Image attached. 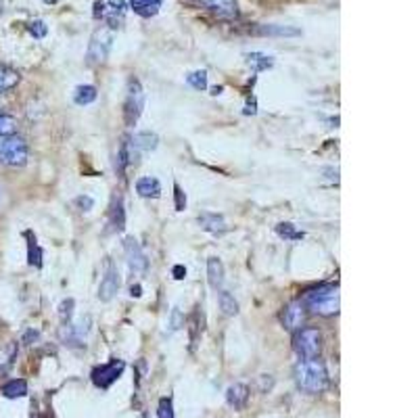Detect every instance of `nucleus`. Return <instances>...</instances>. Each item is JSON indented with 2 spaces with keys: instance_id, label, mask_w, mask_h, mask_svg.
<instances>
[{
  "instance_id": "nucleus-33",
  "label": "nucleus",
  "mask_w": 418,
  "mask_h": 418,
  "mask_svg": "<svg viewBox=\"0 0 418 418\" xmlns=\"http://www.w3.org/2000/svg\"><path fill=\"white\" fill-rule=\"evenodd\" d=\"M76 205L82 211H90V209L94 207V201H92V197H88V194H79L76 199Z\"/></svg>"
},
{
  "instance_id": "nucleus-6",
  "label": "nucleus",
  "mask_w": 418,
  "mask_h": 418,
  "mask_svg": "<svg viewBox=\"0 0 418 418\" xmlns=\"http://www.w3.org/2000/svg\"><path fill=\"white\" fill-rule=\"evenodd\" d=\"M143 109H145V90H143L138 79H130L126 103H123V119H126V123L134 126L138 121V117L143 115Z\"/></svg>"
},
{
  "instance_id": "nucleus-3",
  "label": "nucleus",
  "mask_w": 418,
  "mask_h": 418,
  "mask_svg": "<svg viewBox=\"0 0 418 418\" xmlns=\"http://www.w3.org/2000/svg\"><path fill=\"white\" fill-rule=\"evenodd\" d=\"M30 159V147L26 138L17 134L0 136V163L11 167H23Z\"/></svg>"
},
{
  "instance_id": "nucleus-40",
  "label": "nucleus",
  "mask_w": 418,
  "mask_h": 418,
  "mask_svg": "<svg viewBox=\"0 0 418 418\" xmlns=\"http://www.w3.org/2000/svg\"><path fill=\"white\" fill-rule=\"evenodd\" d=\"M44 2H48V4H55L57 0H44Z\"/></svg>"
},
{
  "instance_id": "nucleus-38",
  "label": "nucleus",
  "mask_w": 418,
  "mask_h": 418,
  "mask_svg": "<svg viewBox=\"0 0 418 418\" xmlns=\"http://www.w3.org/2000/svg\"><path fill=\"white\" fill-rule=\"evenodd\" d=\"M172 274H174V278H176V280H182V278L187 276V268H185V266H174Z\"/></svg>"
},
{
  "instance_id": "nucleus-22",
  "label": "nucleus",
  "mask_w": 418,
  "mask_h": 418,
  "mask_svg": "<svg viewBox=\"0 0 418 418\" xmlns=\"http://www.w3.org/2000/svg\"><path fill=\"white\" fill-rule=\"evenodd\" d=\"M218 304L224 316H236L238 314V302L234 299V295L229 291H220L218 293Z\"/></svg>"
},
{
  "instance_id": "nucleus-5",
  "label": "nucleus",
  "mask_w": 418,
  "mask_h": 418,
  "mask_svg": "<svg viewBox=\"0 0 418 418\" xmlns=\"http://www.w3.org/2000/svg\"><path fill=\"white\" fill-rule=\"evenodd\" d=\"M111 46H114V32L109 28L103 26V28L94 30V34L90 38V44H88V55H86L88 65H101V63H105L107 57H109Z\"/></svg>"
},
{
  "instance_id": "nucleus-35",
  "label": "nucleus",
  "mask_w": 418,
  "mask_h": 418,
  "mask_svg": "<svg viewBox=\"0 0 418 418\" xmlns=\"http://www.w3.org/2000/svg\"><path fill=\"white\" fill-rule=\"evenodd\" d=\"M174 190H176V209L182 211V209L187 207V197H185V192H182V189H180L178 185L174 187Z\"/></svg>"
},
{
  "instance_id": "nucleus-1",
  "label": "nucleus",
  "mask_w": 418,
  "mask_h": 418,
  "mask_svg": "<svg viewBox=\"0 0 418 418\" xmlns=\"http://www.w3.org/2000/svg\"><path fill=\"white\" fill-rule=\"evenodd\" d=\"M295 383L302 391L309 395L322 393L329 387V373H326L324 362L320 358L299 360L295 366Z\"/></svg>"
},
{
  "instance_id": "nucleus-18",
  "label": "nucleus",
  "mask_w": 418,
  "mask_h": 418,
  "mask_svg": "<svg viewBox=\"0 0 418 418\" xmlns=\"http://www.w3.org/2000/svg\"><path fill=\"white\" fill-rule=\"evenodd\" d=\"M2 395H4V397H9V400L26 397V395H28V383H26L23 379L9 380V383L2 387Z\"/></svg>"
},
{
  "instance_id": "nucleus-14",
  "label": "nucleus",
  "mask_w": 418,
  "mask_h": 418,
  "mask_svg": "<svg viewBox=\"0 0 418 418\" xmlns=\"http://www.w3.org/2000/svg\"><path fill=\"white\" fill-rule=\"evenodd\" d=\"M157 145H159V138L157 134H151V132H138L134 134V138H130V147L134 149L136 155L141 151H155Z\"/></svg>"
},
{
  "instance_id": "nucleus-39",
  "label": "nucleus",
  "mask_w": 418,
  "mask_h": 418,
  "mask_svg": "<svg viewBox=\"0 0 418 418\" xmlns=\"http://www.w3.org/2000/svg\"><path fill=\"white\" fill-rule=\"evenodd\" d=\"M130 293H132V297H141V287H138V285H136V287L132 285V289H130Z\"/></svg>"
},
{
  "instance_id": "nucleus-37",
  "label": "nucleus",
  "mask_w": 418,
  "mask_h": 418,
  "mask_svg": "<svg viewBox=\"0 0 418 418\" xmlns=\"http://www.w3.org/2000/svg\"><path fill=\"white\" fill-rule=\"evenodd\" d=\"M105 2H101V0H97L94 2V17H105Z\"/></svg>"
},
{
  "instance_id": "nucleus-16",
  "label": "nucleus",
  "mask_w": 418,
  "mask_h": 418,
  "mask_svg": "<svg viewBox=\"0 0 418 418\" xmlns=\"http://www.w3.org/2000/svg\"><path fill=\"white\" fill-rule=\"evenodd\" d=\"M136 192L145 199H157L161 194V182L153 176H143L136 182Z\"/></svg>"
},
{
  "instance_id": "nucleus-25",
  "label": "nucleus",
  "mask_w": 418,
  "mask_h": 418,
  "mask_svg": "<svg viewBox=\"0 0 418 418\" xmlns=\"http://www.w3.org/2000/svg\"><path fill=\"white\" fill-rule=\"evenodd\" d=\"M17 132V119L13 115L0 111V136H9Z\"/></svg>"
},
{
  "instance_id": "nucleus-23",
  "label": "nucleus",
  "mask_w": 418,
  "mask_h": 418,
  "mask_svg": "<svg viewBox=\"0 0 418 418\" xmlns=\"http://www.w3.org/2000/svg\"><path fill=\"white\" fill-rule=\"evenodd\" d=\"M276 234H278L280 238H287V241H299V238H304V230H297L295 229V224H291V222L278 224V226H276Z\"/></svg>"
},
{
  "instance_id": "nucleus-28",
  "label": "nucleus",
  "mask_w": 418,
  "mask_h": 418,
  "mask_svg": "<svg viewBox=\"0 0 418 418\" xmlns=\"http://www.w3.org/2000/svg\"><path fill=\"white\" fill-rule=\"evenodd\" d=\"M74 307H76V302H74V299H63V302H61V305H59V318H61L63 324H70V322H72Z\"/></svg>"
},
{
  "instance_id": "nucleus-2",
  "label": "nucleus",
  "mask_w": 418,
  "mask_h": 418,
  "mask_svg": "<svg viewBox=\"0 0 418 418\" xmlns=\"http://www.w3.org/2000/svg\"><path fill=\"white\" fill-rule=\"evenodd\" d=\"M302 302L307 309H312L318 316H335L339 314V287L322 285L318 289L307 291Z\"/></svg>"
},
{
  "instance_id": "nucleus-17",
  "label": "nucleus",
  "mask_w": 418,
  "mask_h": 418,
  "mask_svg": "<svg viewBox=\"0 0 418 418\" xmlns=\"http://www.w3.org/2000/svg\"><path fill=\"white\" fill-rule=\"evenodd\" d=\"M161 2L163 0H130V6L136 15L149 19V17H155L161 9Z\"/></svg>"
},
{
  "instance_id": "nucleus-30",
  "label": "nucleus",
  "mask_w": 418,
  "mask_h": 418,
  "mask_svg": "<svg viewBox=\"0 0 418 418\" xmlns=\"http://www.w3.org/2000/svg\"><path fill=\"white\" fill-rule=\"evenodd\" d=\"M157 417L159 418H174V406H172V400H170V397H161V400H159Z\"/></svg>"
},
{
  "instance_id": "nucleus-34",
  "label": "nucleus",
  "mask_w": 418,
  "mask_h": 418,
  "mask_svg": "<svg viewBox=\"0 0 418 418\" xmlns=\"http://www.w3.org/2000/svg\"><path fill=\"white\" fill-rule=\"evenodd\" d=\"M197 339H199V312H194L190 318V341L194 343Z\"/></svg>"
},
{
  "instance_id": "nucleus-36",
  "label": "nucleus",
  "mask_w": 418,
  "mask_h": 418,
  "mask_svg": "<svg viewBox=\"0 0 418 418\" xmlns=\"http://www.w3.org/2000/svg\"><path fill=\"white\" fill-rule=\"evenodd\" d=\"M109 11H114L117 15H123V11H126V2L123 0H109Z\"/></svg>"
},
{
  "instance_id": "nucleus-4",
  "label": "nucleus",
  "mask_w": 418,
  "mask_h": 418,
  "mask_svg": "<svg viewBox=\"0 0 418 418\" xmlns=\"http://www.w3.org/2000/svg\"><path fill=\"white\" fill-rule=\"evenodd\" d=\"M293 349L302 360L320 358L322 351V333L314 326H302L293 335Z\"/></svg>"
},
{
  "instance_id": "nucleus-7",
  "label": "nucleus",
  "mask_w": 418,
  "mask_h": 418,
  "mask_svg": "<svg viewBox=\"0 0 418 418\" xmlns=\"http://www.w3.org/2000/svg\"><path fill=\"white\" fill-rule=\"evenodd\" d=\"M123 253H126V260H128V266L134 274H145L147 268H149V260L141 247V243L134 238V236H128L123 241Z\"/></svg>"
},
{
  "instance_id": "nucleus-20",
  "label": "nucleus",
  "mask_w": 418,
  "mask_h": 418,
  "mask_svg": "<svg viewBox=\"0 0 418 418\" xmlns=\"http://www.w3.org/2000/svg\"><path fill=\"white\" fill-rule=\"evenodd\" d=\"M19 79H21V76L15 70H11L6 65H0V94L13 90L19 84Z\"/></svg>"
},
{
  "instance_id": "nucleus-9",
  "label": "nucleus",
  "mask_w": 418,
  "mask_h": 418,
  "mask_svg": "<svg viewBox=\"0 0 418 418\" xmlns=\"http://www.w3.org/2000/svg\"><path fill=\"white\" fill-rule=\"evenodd\" d=\"M305 316H307V307H305L304 302L299 299V302H291V304L282 309L280 320H282V326H285L287 331H293V333H295L297 329L304 326Z\"/></svg>"
},
{
  "instance_id": "nucleus-8",
  "label": "nucleus",
  "mask_w": 418,
  "mask_h": 418,
  "mask_svg": "<svg viewBox=\"0 0 418 418\" xmlns=\"http://www.w3.org/2000/svg\"><path fill=\"white\" fill-rule=\"evenodd\" d=\"M123 368H126L123 360H111V362H107V364L94 368V373H92V383H94L97 387H101V389H109L115 380L121 377Z\"/></svg>"
},
{
  "instance_id": "nucleus-26",
  "label": "nucleus",
  "mask_w": 418,
  "mask_h": 418,
  "mask_svg": "<svg viewBox=\"0 0 418 418\" xmlns=\"http://www.w3.org/2000/svg\"><path fill=\"white\" fill-rule=\"evenodd\" d=\"M262 34H268V36H299V30L282 28V26H266V28H262Z\"/></svg>"
},
{
  "instance_id": "nucleus-41",
  "label": "nucleus",
  "mask_w": 418,
  "mask_h": 418,
  "mask_svg": "<svg viewBox=\"0 0 418 418\" xmlns=\"http://www.w3.org/2000/svg\"><path fill=\"white\" fill-rule=\"evenodd\" d=\"M0 13H2V4H0Z\"/></svg>"
},
{
  "instance_id": "nucleus-12",
  "label": "nucleus",
  "mask_w": 418,
  "mask_h": 418,
  "mask_svg": "<svg viewBox=\"0 0 418 418\" xmlns=\"http://www.w3.org/2000/svg\"><path fill=\"white\" fill-rule=\"evenodd\" d=\"M249 387L245 385V383H234V385H230L229 391H226V402H229L230 408H234V410H243L245 406H247V402H249Z\"/></svg>"
},
{
  "instance_id": "nucleus-13",
  "label": "nucleus",
  "mask_w": 418,
  "mask_h": 418,
  "mask_svg": "<svg viewBox=\"0 0 418 418\" xmlns=\"http://www.w3.org/2000/svg\"><path fill=\"white\" fill-rule=\"evenodd\" d=\"M207 280H209V287L216 291L224 285V264L220 258L207 260Z\"/></svg>"
},
{
  "instance_id": "nucleus-21",
  "label": "nucleus",
  "mask_w": 418,
  "mask_h": 418,
  "mask_svg": "<svg viewBox=\"0 0 418 418\" xmlns=\"http://www.w3.org/2000/svg\"><path fill=\"white\" fill-rule=\"evenodd\" d=\"M97 97H99L97 88L90 86V84H84V86H77L76 88V92H74V103H76V105H90V103L97 101Z\"/></svg>"
},
{
  "instance_id": "nucleus-24",
  "label": "nucleus",
  "mask_w": 418,
  "mask_h": 418,
  "mask_svg": "<svg viewBox=\"0 0 418 418\" xmlns=\"http://www.w3.org/2000/svg\"><path fill=\"white\" fill-rule=\"evenodd\" d=\"M111 226L117 232H121V230L126 229V211H123V203H121V199H117L114 205V209H111Z\"/></svg>"
},
{
  "instance_id": "nucleus-19",
  "label": "nucleus",
  "mask_w": 418,
  "mask_h": 418,
  "mask_svg": "<svg viewBox=\"0 0 418 418\" xmlns=\"http://www.w3.org/2000/svg\"><path fill=\"white\" fill-rule=\"evenodd\" d=\"M245 59H247V65L253 72H266L274 65V59L270 55H264V53H249Z\"/></svg>"
},
{
  "instance_id": "nucleus-32",
  "label": "nucleus",
  "mask_w": 418,
  "mask_h": 418,
  "mask_svg": "<svg viewBox=\"0 0 418 418\" xmlns=\"http://www.w3.org/2000/svg\"><path fill=\"white\" fill-rule=\"evenodd\" d=\"M28 258H30V264H32V266H42V251H40V247L36 245V238L30 241V255H28Z\"/></svg>"
},
{
  "instance_id": "nucleus-15",
  "label": "nucleus",
  "mask_w": 418,
  "mask_h": 418,
  "mask_svg": "<svg viewBox=\"0 0 418 418\" xmlns=\"http://www.w3.org/2000/svg\"><path fill=\"white\" fill-rule=\"evenodd\" d=\"M199 224H201V229L205 230V232H211V234H224L229 230L224 218L218 216V214H201L199 216Z\"/></svg>"
},
{
  "instance_id": "nucleus-27",
  "label": "nucleus",
  "mask_w": 418,
  "mask_h": 418,
  "mask_svg": "<svg viewBox=\"0 0 418 418\" xmlns=\"http://www.w3.org/2000/svg\"><path fill=\"white\" fill-rule=\"evenodd\" d=\"M187 82H189V86H192L194 90H205L207 88V74L203 70L192 72V74L187 76Z\"/></svg>"
},
{
  "instance_id": "nucleus-10",
  "label": "nucleus",
  "mask_w": 418,
  "mask_h": 418,
  "mask_svg": "<svg viewBox=\"0 0 418 418\" xmlns=\"http://www.w3.org/2000/svg\"><path fill=\"white\" fill-rule=\"evenodd\" d=\"M117 291H119V272L111 262H107L105 274H103L101 285H99V299L107 304L117 295Z\"/></svg>"
},
{
  "instance_id": "nucleus-29",
  "label": "nucleus",
  "mask_w": 418,
  "mask_h": 418,
  "mask_svg": "<svg viewBox=\"0 0 418 418\" xmlns=\"http://www.w3.org/2000/svg\"><path fill=\"white\" fill-rule=\"evenodd\" d=\"M28 32H30L34 38H44L46 32H48V28H46V23H44L42 19H34V21L28 23Z\"/></svg>"
},
{
  "instance_id": "nucleus-31",
  "label": "nucleus",
  "mask_w": 418,
  "mask_h": 418,
  "mask_svg": "<svg viewBox=\"0 0 418 418\" xmlns=\"http://www.w3.org/2000/svg\"><path fill=\"white\" fill-rule=\"evenodd\" d=\"M185 326V316L180 312V307H172V314H170V331H178Z\"/></svg>"
},
{
  "instance_id": "nucleus-11",
  "label": "nucleus",
  "mask_w": 418,
  "mask_h": 418,
  "mask_svg": "<svg viewBox=\"0 0 418 418\" xmlns=\"http://www.w3.org/2000/svg\"><path fill=\"white\" fill-rule=\"evenodd\" d=\"M90 331V318H82L77 324H65L61 329V339L65 341V345H82L86 341V335Z\"/></svg>"
}]
</instances>
